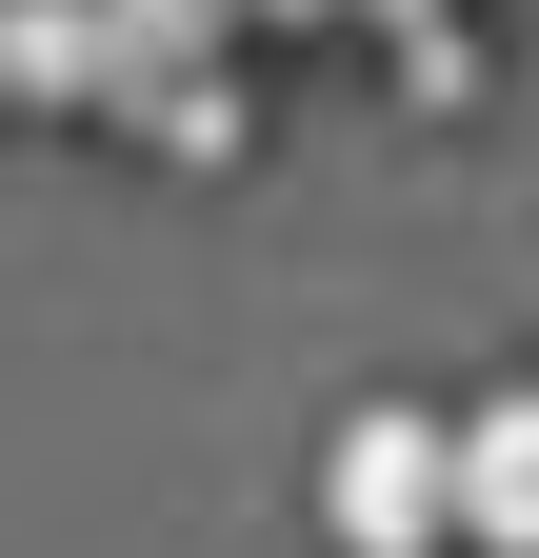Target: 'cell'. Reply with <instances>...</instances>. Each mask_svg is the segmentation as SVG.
<instances>
[{"label":"cell","mask_w":539,"mask_h":558,"mask_svg":"<svg viewBox=\"0 0 539 558\" xmlns=\"http://www.w3.org/2000/svg\"><path fill=\"white\" fill-rule=\"evenodd\" d=\"M459 538H480V558H539V379L459 418Z\"/></svg>","instance_id":"obj_2"},{"label":"cell","mask_w":539,"mask_h":558,"mask_svg":"<svg viewBox=\"0 0 539 558\" xmlns=\"http://www.w3.org/2000/svg\"><path fill=\"white\" fill-rule=\"evenodd\" d=\"M240 21H280V40H300V21H360V0H240Z\"/></svg>","instance_id":"obj_7"},{"label":"cell","mask_w":539,"mask_h":558,"mask_svg":"<svg viewBox=\"0 0 539 558\" xmlns=\"http://www.w3.org/2000/svg\"><path fill=\"white\" fill-rule=\"evenodd\" d=\"M320 538L340 558H440L459 538V418L440 399H360L320 439Z\"/></svg>","instance_id":"obj_1"},{"label":"cell","mask_w":539,"mask_h":558,"mask_svg":"<svg viewBox=\"0 0 539 558\" xmlns=\"http://www.w3.org/2000/svg\"><path fill=\"white\" fill-rule=\"evenodd\" d=\"M380 60H399V100H480V40H459V0H360Z\"/></svg>","instance_id":"obj_5"},{"label":"cell","mask_w":539,"mask_h":558,"mask_svg":"<svg viewBox=\"0 0 539 558\" xmlns=\"http://www.w3.org/2000/svg\"><path fill=\"white\" fill-rule=\"evenodd\" d=\"M141 140H160V160H240V81H180V100H141Z\"/></svg>","instance_id":"obj_6"},{"label":"cell","mask_w":539,"mask_h":558,"mask_svg":"<svg viewBox=\"0 0 539 558\" xmlns=\"http://www.w3.org/2000/svg\"><path fill=\"white\" fill-rule=\"evenodd\" d=\"M0 100H100V120H120V60H100V0H0Z\"/></svg>","instance_id":"obj_4"},{"label":"cell","mask_w":539,"mask_h":558,"mask_svg":"<svg viewBox=\"0 0 539 558\" xmlns=\"http://www.w3.org/2000/svg\"><path fill=\"white\" fill-rule=\"evenodd\" d=\"M220 40H240V0H100L120 120H141V100H180V81H220Z\"/></svg>","instance_id":"obj_3"}]
</instances>
